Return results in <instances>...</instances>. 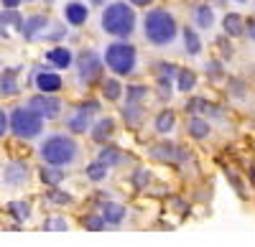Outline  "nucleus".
Instances as JSON below:
<instances>
[{
  "instance_id": "obj_1",
  "label": "nucleus",
  "mask_w": 255,
  "mask_h": 247,
  "mask_svg": "<svg viewBox=\"0 0 255 247\" xmlns=\"http://www.w3.org/2000/svg\"><path fill=\"white\" fill-rule=\"evenodd\" d=\"M143 33L145 38L151 41L153 46H168V44H174V38L179 33V26H176V20L174 15L168 13V10H148L145 18H143Z\"/></svg>"
},
{
  "instance_id": "obj_2",
  "label": "nucleus",
  "mask_w": 255,
  "mask_h": 247,
  "mask_svg": "<svg viewBox=\"0 0 255 247\" xmlns=\"http://www.w3.org/2000/svg\"><path fill=\"white\" fill-rule=\"evenodd\" d=\"M102 31L118 36V38H128L135 31V10L128 3H110L102 10Z\"/></svg>"
},
{
  "instance_id": "obj_3",
  "label": "nucleus",
  "mask_w": 255,
  "mask_h": 247,
  "mask_svg": "<svg viewBox=\"0 0 255 247\" xmlns=\"http://www.w3.org/2000/svg\"><path fill=\"white\" fill-rule=\"evenodd\" d=\"M41 158H44L49 166H67L77 158V143L67 135H51L44 140L41 146Z\"/></svg>"
},
{
  "instance_id": "obj_4",
  "label": "nucleus",
  "mask_w": 255,
  "mask_h": 247,
  "mask_svg": "<svg viewBox=\"0 0 255 247\" xmlns=\"http://www.w3.org/2000/svg\"><path fill=\"white\" fill-rule=\"evenodd\" d=\"M10 130L18 138L31 140V138L41 135V130H44V117L31 107H15L10 112Z\"/></svg>"
},
{
  "instance_id": "obj_5",
  "label": "nucleus",
  "mask_w": 255,
  "mask_h": 247,
  "mask_svg": "<svg viewBox=\"0 0 255 247\" xmlns=\"http://www.w3.org/2000/svg\"><path fill=\"white\" fill-rule=\"evenodd\" d=\"M105 61H108V67L125 77L135 69V61H138V54H135V46L125 44V41H118V44H110L108 51H105Z\"/></svg>"
},
{
  "instance_id": "obj_6",
  "label": "nucleus",
  "mask_w": 255,
  "mask_h": 247,
  "mask_svg": "<svg viewBox=\"0 0 255 247\" xmlns=\"http://www.w3.org/2000/svg\"><path fill=\"white\" fill-rule=\"evenodd\" d=\"M28 107L36 110L41 117L54 120V117H59V112H61V102H59L56 97H49V94H38V97H31Z\"/></svg>"
},
{
  "instance_id": "obj_7",
  "label": "nucleus",
  "mask_w": 255,
  "mask_h": 247,
  "mask_svg": "<svg viewBox=\"0 0 255 247\" xmlns=\"http://www.w3.org/2000/svg\"><path fill=\"white\" fill-rule=\"evenodd\" d=\"M100 77V59L92 51H84L79 56V79L82 82H95Z\"/></svg>"
},
{
  "instance_id": "obj_8",
  "label": "nucleus",
  "mask_w": 255,
  "mask_h": 247,
  "mask_svg": "<svg viewBox=\"0 0 255 247\" xmlns=\"http://www.w3.org/2000/svg\"><path fill=\"white\" fill-rule=\"evenodd\" d=\"M95 110H97L95 102H92V105H84V107H79V110H77V115H72V117L67 120L69 130H74V133H87L90 122H92V112H95Z\"/></svg>"
},
{
  "instance_id": "obj_9",
  "label": "nucleus",
  "mask_w": 255,
  "mask_h": 247,
  "mask_svg": "<svg viewBox=\"0 0 255 247\" xmlns=\"http://www.w3.org/2000/svg\"><path fill=\"white\" fill-rule=\"evenodd\" d=\"M36 87L41 89V94H54L61 89V77L54 72H38L36 74Z\"/></svg>"
},
{
  "instance_id": "obj_10",
  "label": "nucleus",
  "mask_w": 255,
  "mask_h": 247,
  "mask_svg": "<svg viewBox=\"0 0 255 247\" xmlns=\"http://www.w3.org/2000/svg\"><path fill=\"white\" fill-rule=\"evenodd\" d=\"M90 10L84 3H67V8H64V18H67V23L72 26H82L84 20H87Z\"/></svg>"
},
{
  "instance_id": "obj_11",
  "label": "nucleus",
  "mask_w": 255,
  "mask_h": 247,
  "mask_svg": "<svg viewBox=\"0 0 255 247\" xmlns=\"http://www.w3.org/2000/svg\"><path fill=\"white\" fill-rule=\"evenodd\" d=\"M28 176V166L26 163H10L3 173V181L5 183H23V178Z\"/></svg>"
},
{
  "instance_id": "obj_12",
  "label": "nucleus",
  "mask_w": 255,
  "mask_h": 247,
  "mask_svg": "<svg viewBox=\"0 0 255 247\" xmlns=\"http://www.w3.org/2000/svg\"><path fill=\"white\" fill-rule=\"evenodd\" d=\"M46 61H51L54 67H59V69H67L69 64H72V51L69 49H51L49 54H46Z\"/></svg>"
},
{
  "instance_id": "obj_13",
  "label": "nucleus",
  "mask_w": 255,
  "mask_h": 247,
  "mask_svg": "<svg viewBox=\"0 0 255 247\" xmlns=\"http://www.w3.org/2000/svg\"><path fill=\"white\" fill-rule=\"evenodd\" d=\"M46 26H49L46 15H33V18H28L26 23H23V36H26V38H36V33H38L41 28H46Z\"/></svg>"
},
{
  "instance_id": "obj_14",
  "label": "nucleus",
  "mask_w": 255,
  "mask_h": 247,
  "mask_svg": "<svg viewBox=\"0 0 255 247\" xmlns=\"http://www.w3.org/2000/svg\"><path fill=\"white\" fill-rule=\"evenodd\" d=\"M194 20L199 28H212V23H215V13H212L209 5H197L194 8Z\"/></svg>"
},
{
  "instance_id": "obj_15",
  "label": "nucleus",
  "mask_w": 255,
  "mask_h": 247,
  "mask_svg": "<svg viewBox=\"0 0 255 247\" xmlns=\"http://www.w3.org/2000/svg\"><path fill=\"white\" fill-rule=\"evenodd\" d=\"M113 128H115V125H113V120H110V117H105V120L97 122V128L92 130V138L100 140V143H102V140H108V138L113 135Z\"/></svg>"
},
{
  "instance_id": "obj_16",
  "label": "nucleus",
  "mask_w": 255,
  "mask_h": 247,
  "mask_svg": "<svg viewBox=\"0 0 255 247\" xmlns=\"http://www.w3.org/2000/svg\"><path fill=\"white\" fill-rule=\"evenodd\" d=\"M123 214H125V209L120 207V204H105V209H102L105 222H113V224H118L123 219Z\"/></svg>"
},
{
  "instance_id": "obj_17",
  "label": "nucleus",
  "mask_w": 255,
  "mask_h": 247,
  "mask_svg": "<svg viewBox=\"0 0 255 247\" xmlns=\"http://www.w3.org/2000/svg\"><path fill=\"white\" fill-rule=\"evenodd\" d=\"M184 44H186V51L191 54V56H197L199 51H202V41H199V36L194 33V31H184Z\"/></svg>"
},
{
  "instance_id": "obj_18",
  "label": "nucleus",
  "mask_w": 255,
  "mask_h": 247,
  "mask_svg": "<svg viewBox=\"0 0 255 247\" xmlns=\"http://www.w3.org/2000/svg\"><path fill=\"white\" fill-rule=\"evenodd\" d=\"M225 31H227L230 36H240V33H243V18H240L238 13H230V15L225 18Z\"/></svg>"
},
{
  "instance_id": "obj_19",
  "label": "nucleus",
  "mask_w": 255,
  "mask_h": 247,
  "mask_svg": "<svg viewBox=\"0 0 255 247\" xmlns=\"http://www.w3.org/2000/svg\"><path fill=\"white\" fill-rule=\"evenodd\" d=\"M189 133L194 135V138H207L209 135V122H204L202 117H194L189 122Z\"/></svg>"
},
{
  "instance_id": "obj_20",
  "label": "nucleus",
  "mask_w": 255,
  "mask_h": 247,
  "mask_svg": "<svg viewBox=\"0 0 255 247\" xmlns=\"http://www.w3.org/2000/svg\"><path fill=\"white\" fill-rule=\"evenodd\" d=\"M156 128H158V133H168L174 128V112H161L158 115V120H156Z\"/></svg>"
},
{
  "instance_id": "obj_21",
  "label": "nucleus",
  "mask_w": 255,
  "mask_h": 247,
  "mask_svg": "<svg viewBox=\"0 0 255 247\" xmlns=\"http://www.w3.org/2000/svg\"><path fill=\"white\" fill-rule=\"evenodd\" d=\"M0 92L3 94H15L18 92V84H15L13 74H3V79H0Z\"/></svg>"
},
{
  "instance_id": "obj_22",
  "label": "nucleus",
  "mask_w": 255,
  "mask_h": 247,
  "mask_svg": "<svg viewBox=\"0 0 255 247\" xmlns=\"http://www.w3.org/2000/svg\"><path fill=\"white\" fill-rule=\"evenodd\" d=\"M105 173H108V166H105L102 161H100V163H92V166L87 168V176H90L92 181H102Z\"/></svg>"
},
{
  "instance_id": "obj_23",
  "label": "nucleus",
  "mask_w": 255,
  "mask_h": 247,
  "mask_svg": "<svg viewBox=\"0 0 255 247\" xmlns=\"http://www.w3.org/2000/svg\"><path fill=\"white\" fill-rule=\"evenodd\" d=\"M194 82H197V79H194V74H191V72H186V69L179 72V89H181V92H189L191 87H194Z\"/></svg>"
},
{
  "instance_id": "obj_24",
  "label": "nucleus",
  "mask_w": 255,
  "mask_h": 247,
  "mask_svg": "<svg viewBox=\"0 0 255 247\" xmlns=\"http://www.w3.org/2000/svg\"><path fill=\"white\" fill-rule=\"evenodd\" d=\"M105 97H108V99H118L120 97V84H118L115 79L105 82Z\"/></svg>"
},
{
  "instance_id": "obj_25",
  "label": "nucleus",
  "mask_w": 255,
  "mask_h": 247,
  "mask_svg": "<svg viewBox=\"0 0 255 247\" xmlns=\"http://www.w3.org/2000/svg\"><path fill=\"white\" fill-rule=\"evenodd\" d=\"M41 178H44L46 183H59L64 178V173L56 171V168H44V171H41Z\"/></svg>"
},
{
  "instance_id": "obj_26",
  "label": "nucleus",
  "mask_w": 255,
  "mask_h": 247,
  "mask_svg": "<svg viewBox=\"0 0 255 247\" xmlns=\"http://www.w3.org/2000/svg\"><path fill=\"white\" fill-rule=\"evenodd\" d=\"M143 94H145L143 87H128V105H138L143 99Z\"/></svg>"
},
{
  "instance_id": "obj_27",
  "label": "nucleus",
  "mask_w": 255,
  "mask_h": 247,
  "mask_svg": "<svg viewBox=\"0 0 255 247\" xmlns=\"http://www.w3.org/2000/svg\"><path fill=\"white\" fill-rule=\"evenodd\" d=\"M100 161L105 163V166H113V163H120V153H118V151H108V148H105V151L100 153Z\"/></svg>"
},
{
  "instance_id": "obj_28",
  "label": "nucleus",
  "mask_w": 255,
  "mask_h": 247,
  "mask_svg": "<svg viewBox=\"0 0 255 247\" xmlns=\"http://www.w3.org/2000/svg\"><path fill=\"white\" fill-rule=\"evenodd\" d=\"M10 209H13V214H15L18 219H26L28 212H31V209H28V204H23V201H13V204H10Z\"/></svg>"
},
{
  "instance_id": "obj_29",
  "label": "nucleus",
  "mask_w": 255,
  "mask_h": 247,
  "mask_svg": "<svg viewBox=\"0 0 255 247\" xmlns=\"http://www.w3.org/2000/svg\"><path fill=\"white\" fill-rule=\"evenodd\" d=\"M5 128H8V117H5V112L0 110V138L5 135Z\"/></svg>"
},
{
  "instance_id": "obj_30",
  "label": "nucleus",
  "mask_w": 255,
  "mask_h": 247,
  "mask_svg": "<svg viewBox=\"0 0 255 247\" xmlns=\"http://www.w3.org/2000/svg\"><path fill=\"white\" fill-rule=\"evenodd\" d=\"M87 227H92V230H100V227H102V222H100L97 217H92V219H87Z\"/></svg>"
},
{
  "instance_id": "obj_31",
  "label": "nucleus",
  "mask_w": 255,
  "mask_h": 247,
  "mask_svg": "<svg viewBox=\"0 0 255 247\" xmlns=\"http://www.w3.org/2000/svg\"><path fill=\"white\" fill-rule=\"evenodd\" d=\"M5 18H8V23H13V26H20V18H18V13H8Z\"/></svg>"
},
{
  "instance_id": "obj_32",
  "label": "nucleus",
  "mask_w": 255,
  "mask_h": 247,
  "mask_svg": "<svg viewBox=\"0 0 255 247\" xmlns=\"http://www.w3.org/2000/svg\"><path fill=\"white\" fill-rule=\"evenodd\" d=\"M54 201H59V204H64V201H69V196H64V194H54Z\"/></svg>"
},
{
  "instance_id": "obj_33",
  "label": "nucleus",
  "mask_w": 255,
  "mask_h": 247,
  "mask_svg": "<svg viewBox=\"0 0 255 247\" xmlns=\"http://www.w3.org/2000/svg\"><path fill=\"white\" fill-rule=\"evenodd\" d=\"M18 3H20V0H3V5H5V8H15Z\"/></svg>"
},
{
  "instance_id": "obj_34",
  "label": "nucleus",
  "mask_w": 255,
  "mask_h": 247,
  "mask_svg": "<svg viewBox=\"0 0 255 247\" xmlns=\"http://www.w3.org/2000/svg\"><path fill=\"white\" fill-rule=\"evenodd\" d=\"M130 3H133V5H148L151 0H130Z\"/></svg>"
},
{
  "instance_id": "obj_35",
  "label": "nucleus",
  "mask_w": 255,
  "mask_h": 247,
  "mask_svg": "<svg viewBox=\"0 0 255 247\" xmlns=\"http://www.w3.org/2000/svg\"><path fill=\"white\" fill-rule=\"evenodd\" d=\"M250 38H255V28H250Z\"/></svg>"
},
{
  "instance_id": "obj_36",
  "label": "nucleus",
  "mask_w": 255,
  "mask_h": 247,
  "mask_svg": "<svg viewBox=\"0 0 255 247\" xmlns=\"http://www.w3.org/2000/svg\"><path fill=\"white\" fill-rule=\"evenodd\" d=\"M235 3H248V0H235Z\"/></svg>"
},
{
  "instance_id": "obj_37",
  "label": "nucleus",
  "mask_w": 255,
  "mask_h": 247,
  "mask_svg": "<svg viewBox=\"0 0 255 247\" xmlns=\"http://www.w3.org/2000/svg\"><path fill=\"white\" fill-rule=\"evenodd\" d=\"M92 3H102V0H92Z\"/></svg>"
},
{
  "instance_id": "obj_38",
  "label": "nucleus",
  "mask_w": 255,
  "mask_h": 247,
  "mask_svg": "<svg viewBox=\"0 0 255 247\" xmlns=\"http://www.w3.org/2000/svg\"><path fill=\"white\" fill-rule=\"evenodd\" d=\"M0 79H3V77H0Z\"/></svg>"
}]
</instances>
